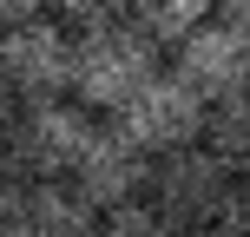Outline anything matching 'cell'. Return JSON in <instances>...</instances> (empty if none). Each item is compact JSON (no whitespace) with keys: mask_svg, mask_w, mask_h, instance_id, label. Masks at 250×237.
<instances>
[{"mask_svg":"<svg viewBox=\"0 0 250 237\" xmlns=\"http://www.w3.org/2000/svg\"><path fill=\"white\" fill-rule=\"evenodd\" d=\"M53 20L73 40V79H66L73 106L92 112V119L99 112L119 119L125 106H132V92L158 73V53L125 26V7H66V13H53Z\"/></svg>","mask_w":250,"mask_h":237,"instance_id":"obj_1","label":"cell"},{"mask_svg":"<svg viewBox=\"0 0 250 237\" xmlns=\"http://www.w3.org/2000/svg\"><path fill=\"white\" fill-rule=\"evenodd\" d=\"M92 138V112H79L73 99H40V106H20L0 138L7 165L26 178V185H66Z\"/></svg>","mask_w":250,"mask_h":237,"instance_id":"obj_2","label":"cell"},{"mask_svg":"<svg viewBox=\"0 0 250 237\" xmlns=\"http://www.w3.org/2000/svg\"><path fill=\"white\" fill-rule=\"evenodd\" d=\"M66 79H73V40L46 7L0 26V86L13 92V106L66 99Z\"/></svg>","mask_w":250,"mask_h":237,"instance_id":"obj_3","label":"cell"},{"mask_svg":"<svg viewBox=\"0 0 250 237\" xmlns=\"http://www.w3.org/2000/svg\"><path fill=\"white\" fill-rule=\"evenodd\" d=\"M145 204L171 231H204V224H217L224 204H230V172L204 145H185V151H171V158H151Z\"/></svg>","mask_w":250,"mask_h":237,"instance_id":"obj_4","label":"cell"},{"mask_svg":"<svg viewBox=\"0 0 250 237\" xmlns=\"http://www.w3.org/2000/svg\"><path fill=\"white\" fill-rule=\"evenodd\" d=\"M204 112H211V106H204L178 73H165V66H158V73L132 92V106H125L112 125L145 151V158H171V151H185V145H198V138H204Z\"/></svg>","mask_w":250,"mask_h":237,"instance_id":"obj_5","label":"cell"},{"mask_svg":"<svg viewBox=\"0 0 250 237\" xmlns=\"http://www.w3.org/2000/svg\"><path fill=\"white\" fill-rule=\"evenodd\" d=\"M145 178H151V158L119 132L112 119H92V138H86V151H79V165H73L66 185H73L92 211H112V204L145 198Z\"/></svg>","mask_w":250,"mask_h":237,"instance_id":"obj_6","label":"cell"},{"mask_svg":"<svg viewBox=\"0 0 250 237\" xmlns=\"http://www.w3.org/2000/svg\"><path fill=\"white\" fill-rule=\"evenodd\" d=\"M171 73L185 79L204 106L230 99V92H250V40H237V33L211 13V20H204L198 33L171 53Z\"/></svg>","mask_w":250,"mask_h":237,"instance_id":"obj_7","label":"cell"},{"mask_svg":"<svg viewBox=\"0 0 250 237\" xmlns=\"http://www.w3.org/2000/svg\"><path fill=\"white\" fill-rule=\"evenodd\" d=\"M99 211L73 185H26L20 211L7 217V237H92Z\"/></svg>","mask_w":250,"mask_h":237,"instance_id":"obj_8","label":"cell"},{"mask_svg":"<svg viewBox=\"0 0 250 237\" xmlns=\"http://www.w3.org/2000/svg\"><path fill=\"white\" fill-rule=\"evenodd\" d=\"M198 145L230 172V185L250 178V92H230V99H217L204 112V138Z\"/></svg>","mask_w":250,"mask_h":237,"instance_id":"obj_9","label":"cell"},{"mask_svg":"<svg viewBox=\"0 0 250 237\" xmlns=\"http://www.w3.org/2000/svg\"><path fill=\"white\" fill-rule=\"evenodd\" d=\"M204 20H211V7H198V0H138V7H125V26L151 53H178Z\"/></svg>","mask_w":250,"mask_h":237,"instance_id":"obj_10","label":"cell"},{"mask_svg":"<svg viewBox=\"0 0 250 237\" xmlns=\"http://www.w3.org/2000/svg\"><path fill=\"white\" fill-rule=\"evenodd\" d=\"M92 237H178V231L165 224V217L151 211L145 198H132V204H112V211H99Z\"/></svg>","mask_w":250,"mask_h":237,"instance_id":"obj_11","label":"cell"},{"mask_svg":"<svg viewBox=\"0 0 250 237\" xmlns=\"http://www.w3.org/2000/svg\"><path fill=\"white\" fill-rule=\"evenodd\" d=\"M20 198H26V178L7 165V151H0V231H7V217L20 211Z\"/></svg>","mask_w":250,"mask_h":237,"instance_id":"obj_12","label":"cell"},{"mask_svg":"<svg viewBox=\"0 0 250 237\" xmlns=\"http://www.w3.org/2000/svg\"><path fill=\"white\" fill-rule=\"evenodd\" d=\"M224 224L237 231V237H250V178H237V185H230V204H224Z\"/></svg>","mask_w":250,"mask_h":237,"instance_id":"obj_13","label":"cell"},{"mask_svg":"<svg viewBox=\"0 0 250 237\" xmlns=\"http://www.w3.org/2000/svg\"><path fill=\"white\" fill-rule=\"evenodd\" d=\"M217 20H224L237 40H250V0H230V7H217Z\"/></svg>","mask_w":250,"mask_h":237,"instance_id":"obj_14","label":"cell"},{"mask_svg":"<svg viewBox=\"0 0 250 237\" xmlns=\"http://www.w3.org/2000/svg\"><path fill=\"white\" fill-rule=\"evenodd\" d=\"M13 112H20V106H13V92L0 86V138H7V125H13Z\"/></svg>","mask_w":250,"mask_h":237,"instance_id":"obj_15","label":"cell"},{"mask_svg":"<svg viewBox=\"0 0 250 237\" xmlns=\"http://www.w3.org/2000/svg\"><path fill=\"white\" fill-rule=\"evenodd\" d=\"M178 237H237V231H230L224 217H217V224H204V231H178Z\"/></svg>","mask_w":250,"mask_h":237,"instance_id":"obj_16","label":"cell"},{"mask_svg":"<svg viewBox=\"0 0 250 237\" xmlns=\"http://www.w3.org/2000/svg\"><path fill=\"white\" fill-rule=\"evenodd\" d=\"M0 237H7V231H0Z\"/></svg>","mask_w":250,"mask_h":237,"instance_id":"obj_17","label":"cell"}]
</instances>
